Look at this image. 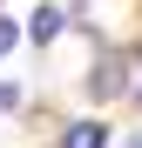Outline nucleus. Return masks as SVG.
Wrapping results in <instances>:
<instances>
[{"label":"nucleus","instance_id":"nucleus-1","mask_svg":"<svg viewBox=\"0 0 142 148\" xmlns=\"http://www.w3.org/2000/svg\"><path fill=\"white\" fill-rule=\"evenodd\" d=\"M61 34H68V14L54 7V0H41V7H34V27H27V40H34V47H54Z\"/></svg>","mask_w":142,"mask_h":148},{"label":"nucleus","instance_id":"nucleus-2","mask_svg":"<svg viewBox=\"0 0 142 148\" xmlns=\"http://www.w3.org/2000/svg\"><path fill=\"white\" fill-rule=\"evenodd\" d=\"M122 88H129V61H102L88 74V94H95V101H115Z\"/></svg>","mask_w":142,"mask_h":148},{"label":"nucleus","instance_id":"nucleus-3","mask_svg":"<svg viewBox=\"0 0 142 148\" xmlns=\"http://www.w3.org/2000/svg\"><path fill=\"white\" fill-rule=\"evenodd\" d=\"M115 135H108V121H75V128L61 135V148H108Z\"/></svg>","mask_w":142,"mask_h":148},{"label":"nucleus","instance_id":"nucleus-4","mask_svg":"<svg viewBox=\"0 0 142 148\" xmlns=\"http://www.w3.org/2000/svg\"><path fill=\"white\" fill-rule=\"evenodd\" d=\"M14 47H20V27H14L7 14H0V54H14Z\"/></svg>","mask_w":142,"mask_h":148},{"label":"nucleus","instance_id":"nucleus-5","mask_svg":"<svg viewBox=\"0 0 142 148\" xmlns=\"http://www.w3.org/2000/svg\"><path fill=\"white\" fill-rule=\"evenodd\" d=\"M20 108V81H0V114H14Z\"/></svg>","mask_w":142,"mask_h":148},{"label":"nucleus","instance_id":"nucleus-6","mask_svg":"<svg viewBox=\"0 0 142 148\" xmlns=\"http://www.w3.org/2000/svg\"><path fill=\"white\" fill-rule=\"evenodd\" d=\"M135 101H142V88H135Z\"/></svg>","mask_w":142,"mask_h":148},{"label":"nucleus","instance_id":"nucleus-7","mask_svg":"<svg viewBox=\"0 0 142 148\" xmlns=\"http://www.w3.org/2000/svg\"><path fill=\"white\" fill-rule=\"evenodd\" d=\"M135 148H142V135H135Z\"/></svg>","mask_w":142,"mask_h":148}]
</instances>
